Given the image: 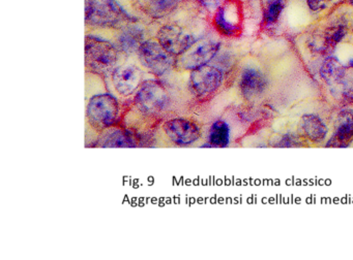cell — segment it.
I'll return each instance as SVG.
<instances>
[{"label": "cell", "mask_w": 353, "mask_h": 260, "mask_svg": "<svg viewBox=\"0 0 353 260\" xmlns=\"http://www.w3.org/2000/svg\"><path fill=\"white\" fill-rule=\"evenodd\" d=\"M266 85L268 80L265 76L257 68H245L241 74L239 87L245 98H252L261 94L265 90Z\"/></svg>", "instance_id": "11"}, {"label": "cell", "mask_w": 353, "mask_h": 260, "mask_svg": "<svg viewBox=\"0 0 353 260\" xmlns=\"http://www.w3.org/2000/svg\"><path fill=\"white\" fill-rule=\"evenodd\" d=\"M327 127L318 116L307 113L303 116L299 123V132L313 144H319L327 136Z\"/></svg>", "instance_id": "12"}, {"label": "cell", "mask_w": 353, "mask_h": 260, "mask_svg": "<svg viewBox=\"0 0 353 260\" xmlns=\"http://www.w3.org/2000/svg\"><path fill=\"white\" fill-rule=\"evenodd\" d=\"M163 130L171 142L181 147L194 144L201 136L199 126L185 118H174L165 122Z\"/></svg>", "instance_id": "7"}, {"label": "cell", "mask_w": 353, "mask_h": 260, "mask_svg": "<svg viewBox=\"0 0 353 260\" xmlns=\"http://www.w3.org/2000/svg\"><path fill=\"white\" fill-rule=\"evenodd\" d=\"M350 3L353 6V0H350Z\"/></svg>", "instance_id": "24"}, {"label": "cell", "mask_w": 353, "mask_h": 260, "mask_svg": "<svg viewBox=\"0 0 353 260\" xmlns=\"http://www.w3.org/2000/svg\"><path fill=\"white\" fill-rule=\"evenodd\" d=\"M222 1L223 0H199L200 3L210 10H216Z\"/></svg>", "instance_id": "22"}, {"label": "cell", "mask_w": 353, "mask_h": 260, "mask_svg": "<svg viewBox=\"0 0 353 260\" xmlns=\"http://www.w3.org/2000/svg\"><path fill=\"white\" fill-rule=\"evenodd\" d=\"M346 34V28L344 26H338L336 28L332 29L330 32H327L325 39V47H334L336 43L342 41L343 37Z\"/></svg>", "instance_id": "19"}, {"label": "cell", "mask_w": 353, "mask_h": 260, "mask_svg": "<svg viewBox=\"0 0 353 260\" xmlns=\"http://www.w3.org/2000/svg\"><path fill=\"white\" fill-rule=\"evenodd\" d=\"M119 53L115 45L94 35H88L85 39L86 64L92 69L105 72L117 63Z\"/></svg>", "instance_id": "2"}, {"label": "cell", "mask_w": 353, "mask_h": 260, "mask_svg": "<svg viewBox=\"0 0 353 260\" xmlns=\"http://www.w3.org/2000/svg\"><path fill=\"white\" fill-rule=\"evenodd\" d=\"M222 70L214 66L206 65L191 70L190 87L197 96L204 97L216 92L223 83Z\"/></svg>", "instance_id": "6"}, {"label": "cell", "mask_w": 353, "mask_h": 260, "mask_svg": "<svg viewBox=\"0 0 353 260\" xmlns=\"http://www.w3.org/2000/svg\"><path fill=\"white\" fill-rule=\"evenodd\" d=\"M214 24L218 30L226 36H232L237 32V27L227 20L225 10L223 8H220L216 12V17H214Z\"/></svg>", "instance_id": "17"}, {"label": "cell", "mask_w": 353, "mask_h": 260, "mask_svg": "<svg viewBox=\"0 0 353 260\" xmlns=\"http://www.w3.org/2000/svg\"><path fill=\"white\" fill-rule=\"evenodd\" d=\"M119 105L117 99L109 93L94 95L88 101L86 116L88 121L98 129L110 127L119 117Z\"/></svg>", "instance_id": "1"}, {"label": "cell", "mask_w": 353, "mask_h": 260, "mask_svg": "<svg viewBox=\"0 0 353 260\" xmlns=\"http://www.w3.org/2000/svg\"><path fill=\"white\" fill-rule=\"evenodd\" d=\"M230 142V127L224 120L212 123L208 133V144L212 148H225Z\"/></svg>", "instance_id": "15"}, {"label": "cell", "mask_w": 353, "mask_h": 260, "mask_svg": "<svg viewBox=\"0 0 353 260\" xmlns=\"http://www.w3.org/2000/svg\"><path fill=\"white\" fill-rule=\"evenodd\" d=\"M220 43L214 39H201L196 41L185 53L177 58L175 65L183 69L194 70L206 65L218 53Z\"/></svg>", "instance_id": "4"}, {"label": "cell", "mask_w": 353, "mask_h": 260, "mask_svg": "<svg viewBox=\"0 0 353 260\" xmlns=\"http://www.w3.org/2000/svg\"><path fill=\"white\" fill-rule=\"evenodd\" d=\"M138 54L143 66L156 76L166 74L176 62L175 56L156 41H143L138 50Z\"/></svg>", "instance_id": "3"}, {"label": "cell", "mask_w": 353, "mask_h": 260, "mask_svg": "<svg viewBox=\"0 0 353 260\" xmlns=\"http://www.w3.org/2000/svg\"><path fill=\"white\" fill-rule=\"evenodd\" d=\"M101 146L112 147V148H127V147H135L134 140L130 138L129 134L121 130H112L107 132L104 138L101 140Z\"/></svg>", "instance_id": "16"}, {"label": "cell", "mask_w": 353, "mask_h": 260, "mask_svg": "<svg viewBox=\"0 0 353 260\" xmlns=\"http://www.w3.org/2000/svg\"><path fill=\"white\" fill-rule=\"evenodd\" d=\"M296 142H299V140H296L295 136L287 134V136L282 138L280 144H279V147H296L299 146Z\"/></svg>", "instance_id": "21"}, {"label": "cell", "mask_w": 353, "mask_h": 260, "mask_svg": "<svg viewBox=\"0 0 353 260\" xmlns=\"http://www.w3.org/2000/svg\"><path fill=\"white\" fill-rule=\"evenodd\" d=\"M179 0H145L148 8L157 14H167L174 10Z\"/></svg>", "instance_id": "18"}, {"label": "cell", "mask_w": 353, "mask_h": 260, "mask_svg": "<svg viewBox=\"0 0 353 260\" xmlns=\"http://www.w3.org/2000/svg\"><path fill=\"white\" fill-rule=\"evenodd\" d=\"M141 78L139 68L134 65H123L113 72L112 83L119 94L128 96L141 86Z\"/></svg>", "instance_id": "10"}, {"label": "cell", "mask_w": 353, "mask_h": 260, "mask_svg": "<svg viewBox=\"0 0 353 260\" xmlns=\"http://www.w3.org/2000/svg\"><path fill=\"white\" fill-rule=\"evenodd\" d=\"M320 74L330 86H340L345 78V68L336 58H328L322 64Z\"/></svg>", "instance_id": "14"}, {"label": "cell", "mask_w": 353, "mask_h": 260, "mask_svg": "<svg viewBox=\"0 0 353 260\" xmlns=\"http://www.w3.org/2000/svg\"><path fill=\"white\" fill-rule=\"evenodd\" d=\"M158 39L161 45L174 56H181L197 41L194 35L175 25L162 27L159 31Z\"/></svg>", "instance_id": "8"}, {"label": "cell", "mask_w": 353, "mask_h": 260, "mask_svg": "<svg viewBox=\"0 0 353 260\" xmlns=\"http://www.w3.org/2000/svg\"><path fill=\"white\" fill-rule=\"evenodd\" d=\"M283 8H284V6H283L280 0L272 2L270 8H268V12H266V23H268V24H272V23L276 22L279 17H280L281 12H282Z\"/></svg>", "instance_id": "20"}, {"label": "cell", "mask_w": 353, "mask_h": 260, "mask_svg": "<svg viewBox=\"0 0 353 260\" xmlns=\"http://www.w3.org/2000/svg\"><path fill=\"white\" fill-rule=\"evenodd\" d=\"M323 0H307V6L312 10H319Z\"/></svg>", "instance_id": "23"}, {"label": "cell", "mask_w": 353, "mask_h": 260, "mask_svg": "<svg viewBox=\"0 0 353 260\" xmlns=\"http://www.w3.org/2000/svg\"><path fill=\"white\" fill-rule=\"evenodd\" d=\"M353 142V111L342 109L336 117L334 131L325 147L346 148Z\"/></svg>", "instance_id": "9"}, {"label": "cell", "mask_w": 353, "mask_h": 260, "mask_svg": "<svg viewBox=\"0 0 353 260\" xmlns=\"http://www.w3.org/2000/svg\"><path fill=\"white\" fill-rule=\"evenodd\" d=\"M143 43V32L136 26H128L121 30L117 37L119 50L125 53L138 51Z\"/></svg>", "instance_id": "13"}, {"label": "cell", "mask_w": 353, "mask_h": 260, "mask_svg": "<svg viewBox=\"0 0 353 260\" xmlns=\"http://www.w3.org/2000/svg\"><path fill=\"white\" fill-rule=\"evenodd\" d=\"M166 89L157 80H148L138 89L135 103L143 113H154L163 111L168 105Z\"/></svg>", "instance_id": "5"}]
</instances>
